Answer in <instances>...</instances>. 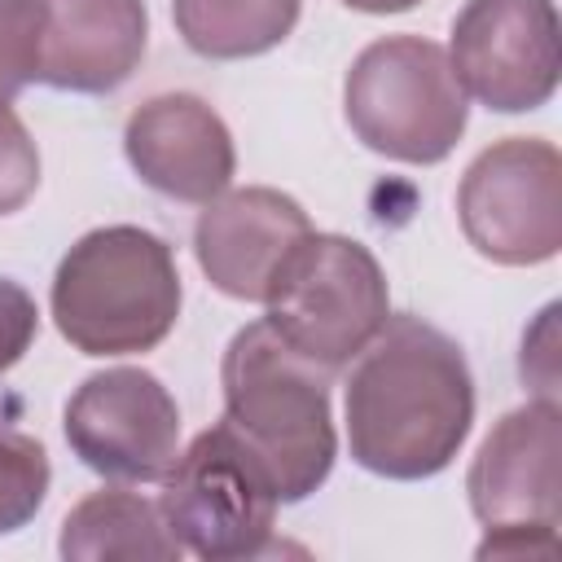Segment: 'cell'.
Here are the masks:
<instances>
[{
	"mask_svg": "<svg viewBox=\"0 0 562 562\" xmlns=\"http://www.w3.org/2000/svg\"><path fill=\"white\" fill-rule=\"evenodd\" d=\"M342 110L364 149L413 167L443 162L470 119L448 48L422 35L373 40L347 70Z\"/></svg>",
	"mask_w": 562,
	"mask_h": 562,
	"instance_id": "cell-4",
	"label": "cell"
},
{
	"mask_svg": "<svg viewBox=\"0 0 562 562\" xmlns=\"http://www.w3.org/2000/svg\"><path fill=\"white\" fill-rule=\"evenodd\" d=\"M351 461L382 479H430L452 465L474 422L465 351L422 316H386L347 378Z\"/></svg>",
	"mask_w": 562,
	"mask_h": 562,
	"instance_id": "cell-1",
	"label": "cell"
},
{
	"mask_svg": "<svg viewBox=\"0 0 562 562\" xmlns=\"http://www.w3.org/2000/svg\"><path fill=\"white\" fill-rule=\"evenodd\" d=\"M57 549L66 562H176L184 553L158 501L123 487L88 492L61 518Z\"/></svg>",
	"mask_w": 562,
	"mask_h": 562,
	"instance_id": "cell-14",
	"label": "cell"
},
{
	"mask_svg": "<svg viewBox=\"0 0 562 562\" xmlns=\"http://www.w3.org/2000/svg\"><path fill=\"white\" fill-rule=\"evenodd\" d=\"M48 452L35 435L0 422V536L26 527L48 496Z\"/></svg>",
	"mask_w": 562,
	"mask_h": 562,
	"instance_id": "cell-16",
	"label": "cell"
},
{
	"mask_svg": "<svg viewBox=\"0 0 562 562\" xmlns=\"http://www.w3.org/2000/svg\"><path fill=\"white\" fill-rule=\"evenodd\" d=\"M307 233L312 220L290 193L246 184L202 202V215L193 224V255L220 294L263 303L277 272L303 246Z\"/></svg>",
	"mask_w": 562,
	"mask_h": 562,
	"instance_id": "cell-11",
	"label": "cell"
},
{
	"mask_svg": "<svg viewBox=\"0 0 562 562\" xmlns=\"http://www.w3.org/2000/svg\"><path fill=\"white\" fill-rule=\"evenodd\" d=\"M470 509L483 522L479 558H558L562 540V413L531 400L505 413L479 443L465 474Z\"/></svg>",
	"mask_w": 562,
	"mask_h": 562,
	"instance_id": "cell-5",
	"label": "cell"
},
{
	"mask_svg": "<svg viewBox=\"0 0 562 562\" xmlns=\"http://www.w3.org/2000/svg\"><path fill=\"white\" fill-rule=\"evenodd\" d=\"M277 487L259 457L220 422L162 474L158 509L184 553L206 562L259 558L272 544Z\"/></svg>",
	"mask_w": 562,
	"mask_h": 562,
	"instance_id": "cell-7",
	"label": "cell"
},
{
	"mask_svg": "<svg viewBox=\"0 0 562 562\" xmlns=\"http://www.w3.org/2000/svg\"><path fill=\"white\" fill-rule=\"evenodd\" d=\"M558 303H549L531 334H522V382L536 386V400H558Z\"/></svg>",
	"mask_w": 562,
	"mask_h": 562,
	"instance_id": "cell-20",
	"label": "cell"
},
{
	"mask_svg": "<svg viewBox=\"0 0 562 562\" xmlns=\"http://www.w3.org/2000/svg\"><path fill=\"white\" fill-rule=\"evenodd\" d=\"M35 83V35L26 0H0V105Z\"/></svg>",
	"mask_w": 562,
	"mask_h": 562,
	"instance_id": "cell-18",
	"label": "cell"
},
{
	"mask_svg": "<svg viewBox=\"0 0 562 562\" xmlns=\"http://www.w3.org/2000/svg\"><path fill=\"white\" fill-rule=\"evenodd\" d=\"M132 171L171 202H211L233 184L237 149L224 119L193 92H162L132 110L123 127Z\"/></svg>",
	"mask_w": 562,
	"mask_h": 562,
	"instance_id": "cell-13",
	"label": "cell"
},
{
	"mask_svg": "<svg viewBox=\"0 0 562 562\" xmlns=\"http://www.w3.org/2000/svg\"><path fill=\"white\" fill-rule=\"evenodd\" d=\"M224 426L259 457L277 501H307L334 470L338 430L329 413V369L303 360L268 321L233 334L224 364Z\"/></svg>",
	"mask_w": 562,
	"mask_h": 562,
	"instance_id": "cell-2",
	"label": "cell"
},
{
	"mask_svg": "<svg viewBox=\"0 0 562 562\" xmlns=\"http://www.w3.org/2000/svg\"><path fill=\"white\" fill-rule=\"evenodd\" d=\"M448 61L479 105L496 114L540 110L562 70L553 0H465L452 18Z\"/></svg>",
	"mask_w": 562,
	"mask_h": 562,
	"instance_id": "cell-10",
	"label": "cell"
},
{
	"mask_svg": "<svg viewBox=\"0 0 562 562\" xmlns=\"http://www.w3.org/2000/svg\"><path fill=\"white\" fill-rule=\"evenodd\" d=\"M40 189V149L26 123L0 105V215H13Z\"/></svg>",
	"mask_w": 562,
	"mask_h": 562,
	"instance_id": "cell-17",
	"label": "cell"
},
{
	"mask_svg": "<svg viewBox=\"0 0 562 562\" xmlns=\"http://www.w3.org/2000/svg\"><path fill=\"white\" fill-rule=\"evenodd\" d=\"M263 307V321L285 347L334 373L351 364L386 325L391 294L386 272L364 241L312 228L277 272Z\"/></svg>",
	"mask_w": 562,
	"mask_h": 562,
	"instance_id": "cell-6",
	"label": "cell"
},
{
	"mask_svg": "<svg viewBox=\"0 0 562 562\" xmlns=\"http://www.w3.org/2000/svg\"><path fill=\"white\" fill-rule=\"evenodd\" d=\"M180 268L171 246L140 224L83 233L57 263L53 321L83 356L154 351L180 321Z\"/></svg>",
	"mask_w": 562,
	"mask_h": 562,
	"instance_id": "cell-3",
	"label": "cell"
},
{
	"mask_svg": "<svg viewBox=\"0 0 562 562\" xmlns=\"http://www.w3.org/2000/svg\"><path fill=\"white\" fill-rule=\"evenodd\" d=\"M35 334H40V307H35V299L18 281L0 277V378L31 351Z\"/></svg>",
	"mask_w": 562,
	"mask_h": 562,
	"instance_id": "cell-19",
	"label": "cell"
},
{
	"mask_svg": "<svg viewBox=\"0 0 562 562\" xmlns=\"http://www.w3.org/2000/svg\"><path fill=\"white\" fill-rule=\"evenodd\" d=\"M66 443L101 479L158 483L180 457V408L145 369H105L66 400Z\"/></svg>",
	"mask_w": 562,
	"mask_h": 562,
	"instance_id": "cell-9",
	"label": "cell"
},
{
	"mask_svg": "<svg viewBox=\"0 0 562 562\" xmlns=\"http://www.w3.org/2000/svg\"><path fill=\"white\" fill-rule=\"evenodd\" d=\"M303 0H171V18L180 40L211 61H241L277 48L294 22Z\"/></svg>",
	"mask_w": 562,
	"mask_h": 562,
	"instance_id": "cell-15",
	"label": "cell"
},
{
	"mask_svg": "<svg viewBox=\"0 0 562 562\" xmlns=\"http://www.w3.org/2000/svg\"><path fill=\"white\" fill-rule=\"evenodd\" d=\"M35 83L61 92H114L149 44L145 0H26Z\"/></svg>",
	"mask_w": 562,
	"mask_h": 562,
	"instance_id": "cell-12",
	"label": "cell"
},
{
	"mask_svg": "<svg viewBox=\"0 0 562 562\" xmlns=\"http://www.w3.org/2000/svg\"><path fill=\"white\" fill-rule=\"evenodd\" d=\"M457 220L465 241L505 268H531L562 250V158L540 136L487 145L461 176Z\"/></svg>",
	"mask_w": 562,
	"mask_h": 562,
	"instance_id": "cell-8",
	"label": "cell"
},
{
	"mask_svg": "<svg viewBox=\"0 0 562 562\" xmlns=\"http://www.w3.org/2000/svg\"><path fill=\"white\" fill-rule=\"evenodd\" d=\"M347 9H360V13H404V9H413V4H422V0H342Z\"/></svg>",
	"mask_w": 562,
	"mask_h": 562,
	"instance_id": "cell-21",
	"label": "cell"
}]
</instances>
